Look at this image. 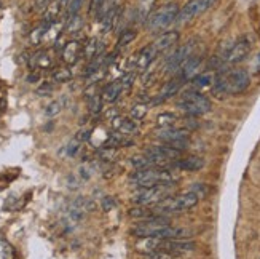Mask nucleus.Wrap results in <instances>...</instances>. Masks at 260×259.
<instances>
[{
    "label": "nucleus",
    "mask_w": 260,
    "mask_h": 259,
    "mask_svg": "<svg viewBox=\"0 0 260 259\" xmlns=\"http://www.w3.org/2000/svg\"><path fill=\"white\" fill-rule=\"evenodd\" d=\"M214 83V77L211 74H200L197 77L191 78V85H193V88L197 90V92H200V90L203 88H208Z\"/></svg>",
    "instance_id": "28"
},
{
    "label": "nucleus",
    "mask_w": 260,
    "mask_h": 259,
    "mask_svg": "<svg viewBox=\"0 0 260 259\" xmlns=\"http://www.w3.org/2000/svg\"><path fill=\"white\" fill-rule=\"evenodd\" d=\"M201 63H203L201 56H198V54L190 56V58H188L182 66H180V69L177 71V72H179L177 77L182 78L184 82H185V80H191V78L198 75V71H200V67H201Z\"/></svg>",
    "instance_id": "12"
},
{
    "label": "nucleus",
    "mask_w": 260,
    "mask_h": 259,
    "mask_svg": "<svg viewBox=\"0 0 260 259\" xmlns=\"http://www.w3.org/2000/svg\"><path fill=\"white\" fill-rule=\"evenodd\" d=\"M177 15H179V5L166 4L149 15L147 22H145V29L147 31H160L163 27H168L171 22H174L177 19Z\"/></svg>",
    "instance_id": "5"
},
{
    "label": "nucleus",
    "mask_w": 260,
    "mask_h": 259,
    "mask_svg": "<svg viewBox=\"0 0 260 259\" xmlns=\"http://www.w3.org/2000/svg\"><path fill=\"white\" fill-rule=\"evenodd\" d=\"M205 166V159L198 155H188L185 159H177L173 163V168H179L184 171H200Z\"/></svg>",
    "instance_id": "17"
},
{
    "label": "nucleus",
    "mask_w": 260,
    "mask_h": 259,
    "mask_svg": "<svg viewBox=\"0 0 260 259\" xmlns=\"http://www.w3.org/2000/svg\"><path fill=\"white\" fill-rule=\"evenodd\" d=\"M51 78L54 82L64 83V82L72 80V72L69 67H56V69L51 72Z\"/></svg>",
    "instance_id": "29"
},
{
    "label": "nucleus",
    "mask_w": 260,
    "mask_h": 259,
    "mask_svg": "<svg viewBox=\"0 0 260 259\" xmlns=\"http://www.w3.org/2000/svg\"><path fill=\"white\" fill-rule=\"evenodd\" d=\"M156 56H158V53L153 50L152 45H149V47H144L141 51H138V54L134 56V64L133 66L136 67V71H138V72H142L153 63V60L156 58Z\"/></svg>",
    "instance_id": "15"
},
{
    "label": "nucleus",
    "mask_w": 260,
    "mask_h": 259,
    "mask_svg": "<svg viewBox=\"0 0 260 259\" xmlns=\"http://www.w3.org/2000/svg\"><path fill=\"white\" fill-rule=\"evenodd\" d=\"M37 78H39L37 74H30V75L27 77V82H37Z\"/></svg>",
    "instance_id": "44"
},
{
    "label": "nucleus",
    "mask_w": 260,
    "mask_h": 259,
    "mask_svg": "<svg viewBox=\"0 0 260 259\" xmlns=\"http://www.w3.org/2000/svg\"><path fill=\"white\" fill-rule=\"evenodd\" d=\"M174 183L171 184H160L153 187H141L139 190H136L133 195V202H136L138 205L144 207H153L156 204H160L161 200L169 197V190L173 189Z\"/></svg>",
    "instance_id": "6"
},
{
    "label": "nucleus",
    "mask_w": 260,
    "mask_h": 259,
    "mask_svg": "<svg viewBox=\"0 0 260 259\" xmlns=\"http://www.w3.org/2000/svg\"><path fill=\"white\" fill-rule=\"evenodd\" d=\"M104 2H106V0H91V2H89V10H88L89 16L99 18V13H101V10H103V7H104Z\"/></svg>",
    "instance_id": "37"
},
{
    "label": "nucleus",
    "mask_w": 260,
    "mask_h": 259,
    "mask_svg": "<svg viewBox=\"0 0 260 259\" xmlns=\"http://www.w3.org/2000/svg\"><path fill=\"white\" fill-rule=\"evenodd\" d=\"M83 53V47H82V43L78 42V40H71V42H67L64 45V48H62V61L67 64V66H74L78 60H80V56Z\"/></svg>",
    "instance_id": "14"
},
{
    "label": "nucleus",
    "mask_w": 260,
    "mask_h": 259,
    "mask_svg": "<svg viewBox=\"0 0 260 259\" xmlns=\"http://www.w3.org/2000/svg\"><path fill=\"white\" fill-rule=\"evenodd\" d=\"M99 159H103L106 162H112L117 159V148H109V146H104V148L99 149Z\"/></svg>",
    "instance_id": "35"
},
{
    "label": "nucleus",
    "mask_w": 260,
    "mask_h": 259,
    "mask_svg": "<svg viewBox=\"0 0 260 259\" xmlns=\"http://www.w3.org/2000/svg\"><path fill=\"white\" fill-rule=\"evenodd\" d=\"M61 13V0H54V2H50L47 5V10H45V15H43V21L48 22V24H53L56 22Z\"/></svg>",
    "instance_id": "25"
},
{
    "label": "nucleus",
    "mask_w": 260,
    "mask_h": 259,
    "mask_svg": "<svg viewBox=\"0 0 260 259\" xmlns=\"http://www.w3.org/2000/svg\"><path fill=\"white\" fill-rule=\"evenodd\" d=\"M61 103L59 101H53V103H50L48 106H47V109H45V114H47V117H56L61 112Z\"/></svg>",
    "instance_id": "38"
},
{
    "label": "nucleus",
    "mask_w": 260,
    "mask_h": 259,
    "mask_svg": "<svg viewBox=\"0 0 260 259\" xmlns=\"http://www.w3.org/2000/svg\"><path fill=\"white\" fill-rule=\"evenodd\" d=\"M184 85V80L180 77H176V78H171L169 82H166L163 85V88L160 90V95H158L155 99H153V103H160V101H165L168 98H171L174 96L180 88H182Z\"/></svg>",
    "instance_id": "19"
},
{
    "label": "nucleus",
    "mask_w": 260,
    "mask_h": 259,
    "mask_svg": "<svg viewBox=\"0 0 260 259\" xmlns=\"http://www.w3.org/2000/svg\"><path fill=\"white\" fill-rule=\"evenodd\" d=\"M91 133L93 130H88V128H82L80 131L77 133L75 139H78L80 142H85V141H89V138H91Z\"/></svg>",
    "instance_id": "41"
},
{
    "label": "nucleus",
    "mask_w": 260,
    "mask_h": 259,
    "mask_svg": "<svg viewBox=\"0 0 260 259\" xmlns=\"http://www.w3.org/2000/svg\"><path fill=\"white\" fill-rule=\"evenodd\" d=\"M129 163L133 165L134 170H147V168H155L156 162L153 157H150L149 154H139L131 157Z\"/></svg>",
    "instance_id": "24"
},
{
    "label": "nucleus",
    "mask_w": 260,
    "mask_h": 259,
    "mask_svg": "<svg viewBox=\"0 0 260 259\" xmlns=\"http://www.w3.org/2000/svg\"><path fill=\"white\" fill-rule=\"evenodd\" d=\"M88 109H89V112H91L93 116H98L99 112L103 110V98L98 96V95H94V96L89 98Z\"/></svg>",
    "instance_id": "36"
},
{
    "label": "nucleus",
    "mask_w": 260,
    "mask_h": 259,
    "mask_svg": "<svg viewBox=\"0 0 260 259\" xmlns=\"http://www.w3.org/2000/svg\"><path fill=\"white\" fill-rule=\"evenodd\" d=\"M103 51H104V43L99 39H89L83 45V56L88 61H93L94 58L103 56Z\"/></svg>",
    "instance_id": "20"
},
{
    "label": "nucleus",
    "mask_w": 260,
    "mask_h": 259,
    "mask_svg": "<svg viewBox=\"0 0 260 259\" xmlns=\"http://www.w3.org/2000/svg\"><path fill=\"white\" fill-rule=\"evenodd\" d=\"M251 42L247 39H240L238 42L232 43L230 47L222 53V58L225 64H238L241 63L251 51Z\"/></svg>",
    "instance_id": "11"
},
{
    "label": "nucleus",
    "mask_w": 260,
    "mask_h": 259,
    "mask_svg": "<svg viewBox=\"0 0 260 259\" xmlns=\"http://www.w3.org/2000/svg\"><path fill=\"white\" fill-rule=\"evenodd\" d=\"M110 125L117 133H121V134H133V133H138V130H139L138 122H134L129 117H121V116H117L112 119Z\"/></svg>",
    "instance_id": "16"
},
{
    "label": "nucleus",
    "mask_w": 260,
    "mask_h": 259,
    "mask_svg": "<svg viewBox=\"0 0 260 259\" xmlns=\"http://www.w3.org/2000/svg\"><path fill=\"white\" fill-rule=\"evenodd\" d=\"M176 175L169 168H147V170H136L131 176L129 181L141 187H153L160 184H171L174 183Z\"/></svg>",
    "instance_id": "3"
},
{
    "label": "nucleus",
    "mask_w": 260,
    "mask_h": 259,
    "mask_svg": "<svg viewBox=\"0 0 260 259\" xmlns=\"http://www.w3.org/2000/svg\"><path fill=\"white\" fill-rule=\"evenodd\" d=\"M177 40H179V32L177 31H168V32H163L161 36L152 43V47L156 53H163V51L171 48Z\"/></svg>",
    "instance_id": "18"
},
{
    "label": "nucleus",
    "mask_w": 260,
    "mask_h": 259,
    "mask_svg": "<svg viewBox=\"0 0 260 259\" xmlns=\"http://www.w3.org/2000/svg\"><path fill=\"white\" fill-rule=\"evenodd\" d=\"M136 31H133V29H126V31H123L121 32V36H120V39H118V43H117V51L118 50H121V48H126L128 45L136 39Z\"/></svg>",
    "instance_id": "33"
},
{
    "label": "nucleus",
    "mask_w": 260,
    "mask_h": 259,
    "mask_svg": "<svg viewBox=\"0 0 260 259\" xmlns=\"http://www.w3.org/2000/svg\"><path fill=\"white\" fill-rule=\"evenodd\" d=\"M177 107L182 110L184 114L197 117V116L208 114L212 107V104H211V99L208 96L197 92V90H190V92L182 95Z\"/></svg>",
    "instance_id": "4"
},
{
    "label": "nucleus",
    "mask_w": 260,
    "mask_h": 259,
    "mask_svg": "<svg viewBox=\"0 0 260 259\" xmlns=\"http://www.w3.org/2000/svg\"><path fill=\"white\" fill-rule=\"evenodd\" d=\"M255 71L260 72V53L257 54V60H255Z\"/></svg>",
    "instance_id": "45"
},
{
    "label": "nucleus",
    "mask_w": 260,
    "mask_h": 259,
    "mask_svg": "<svg viewBox=\"0 0 260 259\" xmlns=\"http://www.w3.org/2000/svg\"><path fill=\"white\" fill-rule=\"evenodd\" d=\"M134 77H136V74L134 72H129V74H125V75L118 77L117 80L110 82L103 90V99L107 101V103H114V101L121 95V92H125V90H128L133 85Z\"/></svg>",
    "instance_id": "10"
},
{
    "label": "nucleus",
    "mask_w": 260,
    "mask_h": 259,
    "mask_svg": "<svg viewBox=\"0 0 260 259\" xmlns=\"http://www.w3.org/2000/svg\"><path fill=\"white\" fill-rule=\"evenodd\" d=\"M147 259H180L179 254L173 253V251H168L165 248H160V250H156V251H152L149 254H145Z\"/></svg>",
    "instance_id": "34"
},
{
    "label": "nucleus",
    "mask_w": 260,
    "mask_h": 259,
    "mask_svg": "<svg viewBox=\"0 0 260 259\" xmlns=\"http://www.w3.org/2000/svg\"><path fill=\"white\" fill-rule=\"evenodd\" d=\"M161 243L163 240L161 239H156V237H141V240L136 243V250L139 253H144V254H149L152 251H156L161 248Z\"/></svg>",
    "instance_id": "21"
},
{
    "label": "nucleus",
    "mask_w": 260,
    "mask_h": 259,
    "mask_svg": "<svg viewBox=\"0 0 260 259\" xmlns=\"http://www.w3.org/2000/svg\"><path fill=\"white\" fill-rule=\"evenodd\" d=\"M171 226V221L168 219V216L163 215H155L149 219H144L142 222H138L133 227V234L138 237H156L160 234L161 229Z\"/></svg>",
    "instance_id": "7"
},
{
    "label": "nucleus",
    "mask_w": 260,
    "mask_h": 259,
    "mask_svg": "<svg viewBox=\"0 0 260 259\" xmlns=\"http://www.w3.org/2000/svg\"><path fill=\"white\" fill-rule=\"evenodd\" d=\"M147 112H149V106L144 104V103H138V104H134L131 112H129V119H133L134 122H141L144 120V117L147 116Z\"/></svg>",
    "instance_id": "32"
},
{
    "label": "nucleus",
    "mask_w": 260,
    "mask_h": 259,
    "mask_svg": "<svg viewBox=\"0 0 260 259\" xmlns=\"http://www.w3.org/2000/svg\"><path fill=\"white\" fill-rule=\"evenodd\" d=\"M195 42H188V43H184L177 47L171 54L168 56L166 61H165V72H176L180 69V66H182L190 56L195 54Z\"/></svg>",
    "instance_id": "8"
},
{
    "label": "nucleus",
    "mask_w": 260,
    "mask_h": 259,
    "mask_svg": "<svg viewBox=\"0 0 260 259\" xmlns=\"http://www.w3.org/2000/svg\"><path fill=\"white\" fill-rule=\"evenodd\" d=\"M155 136L158 139H161L163 142H173V141H179V139H188L190 133L185 128L168 127V128H158L155 131Z\"/></svg>",
    "instance_id": "13"
},
{
    "label": "nucleus",
    "mask_w": 260,
    "mask_h": 259,
    "mask_svg": "<svg viewBox=\"0 0 260 259\" xmlns=\"http://www.w3.org/2000/svg\"><path fill=\"white\" fill-rule=\"evenodd\" d=\"M120 13H121V8L120 7H114L110 11H107V13L101 18V22H103V32H110L114 31L117 22L120 19Z\"/></svg>",
    "instance_id": "22"
},
{
    "label": "nucleus",
    "mask_w": 260,
    "mask_h": 259,
    "mask_svg": "<svg viewBox=\"0 0 260 259\" xmlns=\"http://www.w3.org/2000/svg\"><path fill=\"white\" fill-rule=\"evenodd\" d=\"M48 26H50L48 22L42 21L40 24L30 32L29 40H30V43H32V45H40V43H43V37H45V32H47Z\"/></svg>",
    "instance_id": "27"
},
{
    "label": "nucleus",
    "mask_w": 260,
    "mask_h": 259,
    "mask_svg": "<svg viewBox=\"0 0 260 259\" xmlns=\"http://www.w3.org/2000/svg\"><path fill=\"white\" fill-rule=\"evenodd\" d=\"M82 27H83V18L78 13L77 15H71L69 19H67V22H66V31L71 32V34L78 32Z\"/></svg>",
    "instance_id": "31"
},
{
    "label": "nucleus",
    "mask_w": 260,
    "mask_h": 259,
    "mask_svg": "<svg viewBox=\"0 0 260 259\" xmlns=\"http://www.w3.org/2000/svg\"><path fill=\"white\" fill-rule=\"evenodd\" d=\"M251 85L249 72L244 69H233L227 72H220L214 77V93L216 95H240L244 93Z\"/></svg>",
    "instance_id": "1"
},
{
    "label": "nucleus",
    "mask_w": 260,
    "mask_h": 259,
    "mask_svg": "<svg viewBox=\"0 0 260 259\" xmlns=\"http://www.w3.org/2000/svg\"><path fill=\"white\" fill-rule=\"evenodd\" d=\"M198 200H200L198 194L193 192V190H188V192L179 195H169L165 200H161L160 204L153 205L152 208L155 211V215L168 216V215H176V213H184L191 210L193 207H197Z\"/></svg>",
    "instance_id": "2"
},
{
    "label": "nucleus",
    "mask_w": 260,
    "mask_h": 259,
    "mask_svg": "<svg viewBox=\"0 0 260 259\" xmlns=\"http://www.w3.org/2000/svg\"><path fill=\"white\" fill-rule=\"evenodd\" d=\"M114 207H115V202H114V198L106 197V198L103 200V208H104V211H109V210H112Z\"/></svg>",
    "instance_id": "43"
},
{
    "label": "nucleus",
    "mask_w": 260,
    "mask_h": 259,
    "mask_svg": "<svg viewBox=\"0 0 260 259\" xmlns=\"http://www.w3.org/2000/svg\"><path fill=\"white\" fill-rule=\"evenodd\" d=\"M62 31V24L61 22H53V24L48 26L47 32H45V37H43V43H53L59 39V34Z\"/></svg>",
    "instance_id": "26"
},
{
    "label": "nucleus",
    "mask_w": 260,
    "mask_h": 259,
    "mask_svg": "<svg viewBox=\"0 0 260 259\" xmlns=\"http://www.w3.org/2000/svg\"><path fill=\"white\" fill-rule=\"evenodd\" d=\"M217 0H188V2L184 5L182 10H179L177 19L179 22H187L191 21L193 18L203 15L205 11H208Z\"/></svg>",
    "instance_id": "9"
},
{
    "label": "nucleus",
    "mask_w": 260,
    "mask_h": 259,
    "mask_svg": "<svg viewBox=\"0 0 260 259\" xmlns=\"http://www.w3.org/2000/svg\"><path fill=\"white\" fill-rule=\"evenodd\" d=\"M83 2H85V0H71L69 8H67V11H69V16H71V15H77L78 11H80Z\"/></svg>",
    "instance_id": "39"
},
{
    "label": "nucleus",
    "mask_w": 260,
    "mask_h": 259,
    "mask_svg": "<svg viewBox=\"0 0 260 259\" xmlns=\"http://www.w3.org/2000/svg\"><path fill=\"white\" fill-rule=\"evenodd\" d=\"M30 67L36 69H51L53 67V58L48 51H37L30 58Z\"/></svg>",
    "instance_id": "23"
},
{
    "label": "nucleus",
    "mask_w": 260,
    "mask_h": 259,
    "mask_svg": "<svg viewBox=\"0 0 260 259\" xmlns=\"http://www.w3.org/2000/svg\"><path fill=\"white\" fill-rule=\"evenodd\" d=\"M176 122H177V116L171 114V112H163V114L156 116V125H158V128L174 127Z\"/></svg>",
    "instance_id": "30"
},
{
    "label": "nucleus",
    "mask_w": 260,
    "mask_h": 259,
    "mask_svg": "<svg viewBox=\"0 0 260 259\" xmlns=\"http://www.w3.org/2000/svg\"><path fill=\"white\" fill-rule=\"evenodd\" d=\"M53 90H54V87L51 83H43L37 92H39V95H50Z\"/></svg>",
    "instance_id": "42"
},
{
    "label": "nucleus",
    "mask_w": 260,
    "mask_h": 259,
    "mask_svg": "<svg viewBox=\"0 0 260 259\" xmlns=\"http://www.w3.org/2000/svg\"><path fill=\"white\" fill-rule=\"evenodd\" d=\"M78 149H80V141H78V139L71 141L69 144H67V155H69V157H75L77 152H78Z\"/></svg>",
    "instance_id": "40"
}]
</instances>
